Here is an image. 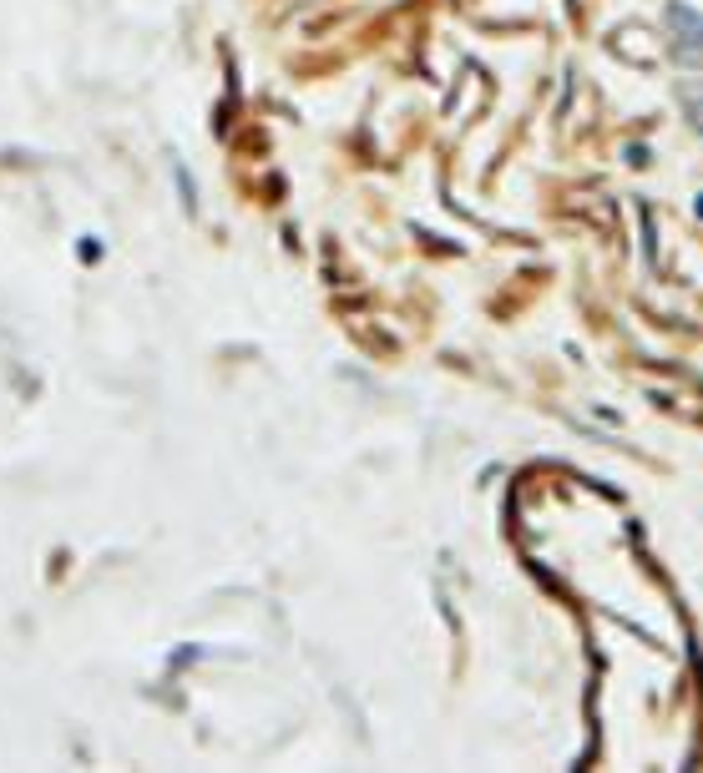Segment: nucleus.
<instances>
[{
	"instance_id": "f03ea898",
	"label": "nucleus",
	"mask_w": 703,
	"mask_h": 773,
	"mask_svg": "<svg viewBox=\"0 0 703 773\" xmlns=\"http://www.w3.org/2000/svg\"><path fill=\"white\" fill-rule=\"evenodd\" d=\"M678 102H683V112H688L693 132L703 137V82H683L678 86Z\"/></svg>"
},
{
	"instance_id": "f257e3e1",
	"label": "nucleus",
	"mask_w": 703,
	"mask_h": 773,
	"mask_svg": "<svg viewBox=\"0 0 703 773\" xmlns=\"http://www.w3.org/2000/svg\"><path fill=\"white\" fill-rule=\"evenodd\" d=\"M663 25H668V56L678 66H703V11L688 0H668L663 5Z\"/></svg>"
}]
</instances>
